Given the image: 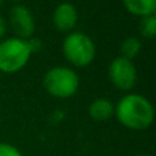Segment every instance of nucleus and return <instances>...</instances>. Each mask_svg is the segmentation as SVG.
Segmentation results:
<instances>
[{
	"instance_id": "1",
	"label": "nucleus",
	"mask_w": 156,
	"mask_h": 156,
	"mask_svg": "<svg viewBox=\"0 0 156 156\" xmlns=\"http://www.w3.org/2000/svg\"><path fill=\"white\" fill-rule=\"evenodd\" d=\"M114 114L119 123L132 130H144L154 122V107L147 97L137 93L123 96L115 105Z\"/></svg>"
},
{
	"instance_id": "2",
	"label": "nucleus",
	"mask_w": 156,
	"mask_h": 156,
	"mask_svg": "<svg viewBox=\"0 0 156 156\" xmlns=\"http://www.w3.org/2000/svg\"><path fill=\"white\" fill-rule=\"evenodd\" d=\"M63 55L66 60L76 67H86L94 59L96 47L88 34L82 32L69 33L63 41Z\"/></svg>"
},
{
	"instance_id": "3",
	"label": "nucleus",
	"mask_w": 156,
	"mask_h": 156,
	"mask_svg": "<svg viewBox=\"0 0 156 156\" xmlns=\"http://www.w3.org/2000/svg\"><path fill=\"white\" fill-rule=\"evenodd\" d=\"M32 49L27 40L14 37L0 43V71L3 73H16L29 62Z\"/></svg>"
},
{
	"instance_id": "4",
	"label": "nucleus",
	"mask_w": 156,
	"mask_h": 156,
	"mask_svg": "<svg viewBox=\"0 0 156 156\" xmlns=\"http://www.w3.org/2000/svg\"><path fill=\"white\" fill-rule=\"evenodd\" d=\"M43 85L51 96L58 99H67L77 93L80 78L77 73L69 67H54L44 76Z\"/></svg>"
},
{
	"instance_id": "5",
	"label": "nucleus",
	"mask_w": 156,
	"mask_h": 156,
	"mask_svg": "<svg viewBox=\"0 0 156 156\" xmlns=\"http://www.w3.org/2000/svg\"><path fill=\"white\" fill-rule=\"evenodd\" d=\"M108 77L119 90H130L137 82V70L132 60L118 56L108 66Z\"/></svg>"
},
{
	"instance_id": "6",
	"label": "nucleus",
	"mask_w": 156,
	"mask_h": 156,
	"mask_svg": "<svg viewBox=\"0 0 156 156\" xmlns=\"http://www.w3.org/2000/svg\"><path fill=\"white\" fill-rule=\"evenodd\" d=\"M10 23L18 38L27 40L33 36L36 27V22L33 14L25 5H15L10 11Z\"/></svg>"
},
{
	"instance_id": "7",
	"label": "nucleus",
	"mask_w": 156,
	"mask_h": 156,
	"mask_svg": "<svg viewBox=\"0 0 156 156\" xmlns=\"http://www.w3.org/2000/svg\"><path fill=\"white\" fill-rule=\"evenodd\" d=\"M52 22L59 32L67 33L73 30L78 22V11L76 5L71 3H60L54 11Z\"/></svg>"
},
{
	"instance_id": "8",
	"label": "nucleus",
	"mask_w": 156,
	"mask_h": 156,
	"mask_svg": "<svg viewBox=\"0 0 156 156\" xmlns=\"http://www.w3.org/2000/svg\"><path fill=\"white\" fill-rule=\"evenodd\" d=\"M114 111H115V105L108 99H104V97L93 100L88 108V112L90 115V118L96 122L108 121L114 115Z\"/></svg>"
},
{
	"instance_id": "9",
	"label": "nucleus",
	"mask_w": 156,
	"mask_h": 156,
	"mask_svg": "<svg viewBox=\"0 0 156 156\" xmlns=\"http://www.w3.org/2000/svg\"><path fill=\"white\" fill-rule=\"evenodd\" d=\"M123 5L130 14L137 16L155 15L156 0H122Z\"/></svg>"
},
{
	"instance_id": "10",
	"label": "nucleus",
	"mask_w": 156,
	"mask_h": 156,
	"mask_svg": "<svg viewBox=\"0 0 156 156\" xmlns=\"http://www.w3.org/2000/svg\"><path fill=\"white\" fill-rule=\"evenodd\" d=\"M141 41L136 37H127L126 40L122 43L121 45V52L122 55L121 56L126 58V59L132 60L133 58H136L141 51Z\"/></svg>"
},
{
	"instance_id": "11",
	"label": "nucleus",
	"mask_w": 156,
	"mask_h": 156,
	"mask_svg": "<svg viewBox=\"0 0 156 156\" xmlns=\"http://www.w3.org/2000/svg\"><path fill=\"white\" fill-rule=\"evenodd\" d=\"M140 32L143 37L154 38L156 36V15H148L141 19Z\"/></svg>"
},
{
	"instance_id": "12",
	"label": "nucleus",
	"mask_w": 156,
	"mask_h": 156,
	"mask_svg": "<svg viewBox=\"0 0 156 156\" xmlns=\"http://www.w3.org/2000/svg\"><path fill=\"white\" fill-rule=\"evenodd\" d=\"M0 156H23L18 148L8 143H0Z\"/></svg>"
},
{
	"instance_id": "13",
	"label": "nucleus",
	"mask_w": 156,
	"mask_h": 156,
	"mask_svg": "<svg viewBox=\"0 0 156 156\" xmlns=\"http://www.w3.org/2000/svg\"><path fill=\"white\" fill-rule=\"evenodd\" d=\"M5 29H7V26H5V21H4V18L0 15V38L5 34Z\"/></svg>"
},
{
	"instance_id": "14",
	"label": "nucleus",
	"mask_w": 156,
	"mask_h": 156,
	"mask_svg": "<svg viewBox=\"0 0 156 156\" xmlns=\"http://www.w3.org/2000/svg\"><path fill=\"white\" fill-rule=\"evenodd\" d=\"M12 2H23V0H12Z\"/></svg>"
},
{
	"instance_id": "15",
	"label": "nucleus",
	"mask_w": 156,
	"mask_h": 156,
	"mask_svg": "<svg viewBox=\"0 0 156 156\" xmlns=\"http://www.w3.org/2000/svg\"><path fill=\"white\" fill-rule=\"evenodd\" d=\"M138 156H149V155H138Z\"/></svg>"
}]
</instances>
